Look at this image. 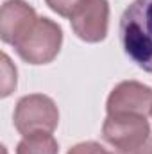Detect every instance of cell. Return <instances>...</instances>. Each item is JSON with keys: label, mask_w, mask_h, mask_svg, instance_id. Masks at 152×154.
Returning a JSON list of instances; mask_svg holds the SVG:
<instances>
[{"label": "cell", "mask_w": 152, "mask_h": 154, "mask_svg": "<svg viewBox=\"0 0 152 154\" xmlns=\"http://www.w3.org/2000/svg\"><path fill=\"white\" fill-rule=\"evenodd\" d=\"M118 36L125 56L152 74V0H134L123 11Z\"/></svg>", "instance_id": "6da1fadb"}, {"label": "cell", "mask_w": 152, "mask_h": 154, "mask_svg": "<svg viewBox=\"0 0 152 154\" xmlns=\"http://www.w3.org/2000/svg\"><path fill=\"white\" fill-rule=\"evenodd\" d=\"M63 45V31L50 18H38L31 31L13 47L29 65H47L56 59Z\"/></svg>", "instance_id": "7a4b0ae2"}, {"label": "cell", "mask_w": 152, "mask_h": 154, "mask_svg": "<svg viewBox=\"0 0 152 154\" xmlns=\"http://www.w3.org/2000/svg\"><path fill=\"white\" fill-rule=\"evenodd\" d=\"M102 138L120 154L136 152L149 142L150 125L143 115H108L102 124Z\"/></svg>", "instance_id": "3957f363"}, {"label": "cell", "mask_w": 152, "mask_h": 154, "mask_svg": "<svg viewBox=\"0 0 152 154\" xmlns=\"http://www.w3.org/2000/svg\"><path fill=\"white\" fill-rule=\"evenodd\" d=\"M13 122L22 136L34 133H54L59 124V111L50 97L31 93L16 102Z\"/></svg>", "instance_id": "277c9868"}, {"label": "cell", "mask_w": 152, "mask_h": 154, "mask_svg": "<svg viewBox=\"0 0 152 154\" xmlns=\"http://www.w3.org/2000/svg\"><path fill=\"white\" fill-rule=\"evenodd\" d=\"M70 25L86 43H99L108 36L109 4L108 0H84L70 16Z\"/></svg>", "instance_id": "5b68a950"}, {"label": "cell", "mask_w": 152, "mask_h": 154, "mask_svg": "<svg viewBox=\"0 0 152 154\" xmlns=\"http://www.w3.org/2000/svg\"><path fill=\"white\" fill-rule=\"evenodd\" d=\"M108 115H150L152 109V88L138 81H122L116 84L106 102Z\"/></svg>", "instance_id": "8992f818"}, {"label": "cell", "mask_w": 152, "mask_h": 154, "mask_svg": "<svg viewBox=\"0 0 152 154\" xmlns=\"http://www.w3.org/2000/svg\"><path fill=\"white\" fill-rule=\"evenodd\" d=\"M39 16L34 7L23 0H5L0 11V38L7 45H14L23 38Z\"/></svg>", "instance_id": "52a82bcc"}, {"label": "cell", "mask_w": 152, "mask_h": 154, "mask_svg": "<svg viewBox=\"0 0 152 154\" xmlns=\"http://www.w3.org/2000/svg\"><path fill=\"white\" fill-rule=\"evenodd\" d=\"M16 154H59V145L52 133H34L20 140Z\"/></svg>", "instance_id": "ba28073f"}, {"label": "cell", "mask_w": 152, "mask_h": 154, "mask_svg": "<svg viewBox=\"0 0 152 154\" xmlns=\"http://www.w3.org/2000/svg\"><path fill=\"white\" fill-rule=\"evenodd\" d=\"M2 97H9L16 88V68L13 66L7 54H2Z\"/></svg>", "instance_id": "9c48e42d"}, {"label": "cell", "mask_w": 152, "mask_h": 154, "mask_svg": "<svg viewBox=\"0 0 152 154\" xmlns=\"http://www.w3.org/2000/svg\"><path fill=\"white\" fill-rule=\"evenodd\" d=\"M45 2H47V5H48L54 13H57L59 16L70 18L72 13L75 11L84 0H45Z\"/></svg>", "instance_id": "30bf717a"}, {"label": "cell", "mask_w": 152, "mask_h": 154, "mask_svg": "<svg viewBox=\"0 0 152 154\" xmlns=\"http://www.w3.org/2000/svg\"><path fill=\"white\" fill-rule=\"evenodd\" d=\"M66 154H113V152H109L108 149H104L97 142H81V143L74 145Z\"/></svg>", "instance_id": "8fae6325"}, {"label": "cell", "mask_w": 152, "mask_h": 154, "mask_svg": "<svg viewBox=\"0 0 152 154\" xmlns=\"http://www.w3.org/2000/svg\"><path fill=\"white\" fill-rule=\"evenodd\" d=\"M150 116H152V109H150Z\"/></svg>", "instance_id": "7c38bea8"}, {"label": "cell", "mask_w": 152, "mask_h": 154, "mask_svg": "<svg viewBox=\"0 0 152 154\" xmlns=\"http://www.w3.org/2000/svg\"><path fill=\"white\" fill-rule=\"evenodd\" d=\"M149 154H152V149H150V152H149Z\"/></svg>", "instance_id": "4fadbf2b"}]
</instances>
